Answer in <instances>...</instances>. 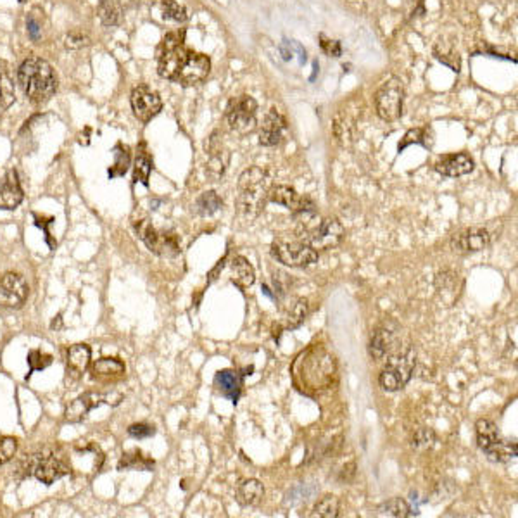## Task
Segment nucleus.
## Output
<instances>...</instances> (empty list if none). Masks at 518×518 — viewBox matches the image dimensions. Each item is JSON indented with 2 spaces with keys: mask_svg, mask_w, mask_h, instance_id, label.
<instances>
[{
  "mask_svg": "<svg viewBox=\"0 0 518 518\" xmlns=\"http://www.w3.org/2000/svg\"><path fill=\"white\" fill-rule=\"evenodd\" d=\"M295 237L316 251H328L339 246L344 239V227L335 218L318 216L314 209L294 213Z\"/></svg>",
  "mask_w": 518,
  "mask_h": 518,
  "instance_id": "nucleus-1",
  "label": "nucleus"
},
{
  "mask_svg": "<svg viewBox=\"0 0 518 518\" xmlns=\"http://www.w3.org/2000/svg\"><path fill=\"white\" fill-rule=\"evenodd\" d=\"M18 83L35 106L49 102L57 92V76L49 62L42 57L26 59L18 69Z\"/></svg>",
  "mask_w": 518,
  "mask_h": 518,
  "instance_id": "nucleus-2",
  "label": "nucleus"
},
{
  "mask_svg": "<svg viewBox=\"0 0 518 518\" xmlns=\"http://www.w3.org/2000/svg\"><path fill=\"white\" fill-rule=\"evenodd\" d=\"M239 197H237V209L247 220L259 216L268 202L270 188H272V178L268 172H265L259 166H251L242 175L239 176Z\"/></svg>",
  "mask_w": 518,
  "mask_h": 518,
  "instance_id": "nucleus-3",
  "label": "nucleus"
},
{
  "mask_svg": "<svg viewBox=\"0 0 518 518\" xmlns=\"http://www.w3.org/2000/svg\"><path fill=\"white\" fill-rule=\"evenodd\" d=\"M190 52L183 46L178 33H168L158 49V73L169 81L178 80Z\"/></svg>",
  "mask_w": 518,
  "mask_h": 518,
  "instance_id": "nucleus-4",
  "label": "nucleus"
},
{
  "mask_svg": "<svg viewBox=\"0 0 518 518\" xmlns=\"http://www.w3.org/2000/svg\"><path fill=\"white\" fill-rule=\"evenodd\" d=\"M414 365H416V353H414L413 347L388 356L386 368L382 370L379 377L380 387L388 392L401 391L412 380Z\"/></svg>",
  "mask_w": 518,
  "mask_h": 518,
  "instance_id": "nucleus-5",
  "label": "nucleus"
},
{
  "mask_svg": "<svg viewBox=\"0 0 518 518\" xmlns=\"http://www.w3.org/2000/svg\"><path fill=\"white\" fill-rule=\"evenodd\" d=\"M136 235L142 239V242L149 247L150 253L158 254L161 258H173L180 254L178 237L173 232L158 230L149 220H140L135 225Z\"/></svg>",
  "mask_w": 518,
  "mask_h": 518,
  "instance_id": "nucleus-6",
  "label": "nucleus"
},
{
  "mask_svg": "<svg viewBox=\"0 0 518 518\" xmlns=\"http://www.w3.org/2000/svg\"><path fill=\"white\" fill-rule=\"evenodd\" d=\"M272 256L290 268H306L318 261V251L299 239L294 242L279 240L272 246Z\"/></svg>",
  "mask_w": 518,
  "mask_h": 518,
  "instance_id": "nucleus-7",
  "label": "nucleus"
},
{
  "mask_svg": "<svg viewBox=\"0 0 518 518\" xmlns=\"http://www.w3.org/2000/svg\"><path fill=\"white\" fill-rule=\"evenodd\" d=\"M402 83L399 78H391L375 94L377 114L384 121H396L402 114Z\"/></svg>",
  "mask_w": 518,
  "mask_h": 518,
  "instance_id": "nucleus-8",
  "label": "nucleus"
},
{
  "mask_svg": "<svg viewBox=\"0 0 518 518\" xmlns=\"http://www.w3.org/2000/svg\"><path fill=\"white\" fill-rule=\"evenodd\" d=\"M258 104L251 95H239L228 102L225 116L232 130L239 133H249L256 128Z\"/></svg>",
  "mask_w": 518,
  "mask_h": 518,
  "instance_id": "nucleus-9",
  "label": "nucleus"
},
{
  "mask_svg": "<svg viewBox=\"0 0 518 518\" xmlns=\"http://www.w3.org/2000/svg\"><path fill=\"white\" fill-rule=\"evenodd\" d=\"M29 472L46 486H52L55 480L68 475L69 466L62 458L55 456L54 453H40L29 460Z\"/></svg>",
  "mask_w": 518,
  "mask_h": 518,
  "instance_id": "nucleus-10",
  "label": "nucleus"
},
{
  "mask_svg": "<svg viewBox=\"0 0 518 518\" xmlns=\"http://www.w3.org/2000/svg\"><path fill=\"white\" fill-rule=\"evenodd\" d=\"M130 102H132L133 114H135L136 120L142 121V123H149V121L158 116L162 109V101L161 97H159L158 92L150 90L146 85H140V87L133 88Z\"/></svg>",
  "mask_w": 518,
  "mask_h": 518,
  "instance_id": "nucleus-11",
  "label": "nucleus"
},
{
  "mask_svg": "<svg viewBox=\"0 0 518 518\" xmlns=\"http://www.w3.org/2000/svg\"><path fill=\"white\" fill-rule=\"evenodd\" d=\"M28 284L18 273L0 275V306L4 308H21L28 298Z\"/></svg>",
  "mask_w": 518,
  "mask_h": 518,
  "instance_id": "nucleus-12",
  "label": "nucleus"
},
{
  "mask_svg": "<svg viewBox=\"0 0 518 518\" xmlns=\"http://www.w3.org/2000/svg\"><path fill=\"white\" fill-rule=\"evenodd\" d=\"M491 244V235L486 228L482 227H472L466 230L456 233L451 240V246L458 253H480V251L487 249Z\"/></svg>",
  "mask_w": 518,
  "mask_h": 518,
  "instance_id": "nucleus-13",
  "label": "nucleus"
},
{
  "mask_svg": "<svg viewBox=\"0 0 518 518\" xmlns=\"http://www.w3.org/2000/svg\"><path fill=\"white\" fill-rule=\"evenodd\" d=\"M107 399H109V396L101 394V392H85V394L78 396L75 401L69 402L68 408H66V421H69V424H80L92 410L97 408L104 401L107 402Z\"/></svg>",
  "mask_w": 518,
  "mask_h": 518,
  "instance_id": "nucleus-14",
  "label": "nucleus"
},
{
  "mask_svg": "<svg viewBox=\"0 0 518 518\" xmlns=\"http://www.w3.org/2000/svg\"><path fill=\"white\" fill-rule=\"evenodd\" d=\"M209 71H211L209 57L204 54H199V52H190V57L185 62L176 83L183 85V87L201 83V81L209 75Z\"/></svg>",
  "mask_w": 518,
  "mask_h": 518,
  "instance_id": "nucleus-15",
  "label": "nucleus"
},
{
  "mask_svg": "<svg viewBox=\"0 0 518 518\" xmlns=\"http://www.w3.org/2000/svg\"><path fill=\"white\" fill-rule=\"evenodd\" d=\"M285 128H287V121H285L282 114L276 109H270L265 120H262L261 132H259V144L265 147L276 146V144L282 142Z\"/></svg>",
  "mask_w": 518,
  "mask_h": 518,
  "instance_id": "nucleus-16",
  "label": "nucleus"
},
{
  "mask_svg": "<svg viewBox=\"0 0 518 518\" xmlns=\"http://www.w3.org/2000/svg\"><path fill=\"white\" fill-rule=\"evenodd\" d=\"M23 199L24 194L16 169H9L4 176L2 183H0V209L14 211L23 202Z\"/></svg>",
  "mask_w": 518,
  "mask_h": 518,
  "instance_id": "nucleus-17",
  "label": "nucleus"
},
{
  "mask_svg": "<svg viewBox=\"0 0 518 518\" xmlns=\"http://www.w3.org/2000/svg\"><path fill=\"white\" fill-rule=\"evenodd\" d=\"M268 201L287 207L292 213H298V211L302 209H314V204L308 197H302V195H299L294 188L287 187V185H279V187L270 188Z\"/></svg>",
  "mask_w": 518,
  "mask_h": 518,
  "instance_id": "nucleus-18",
  "label": "nucleus"
},
{
  "mask_svg": "<svg viewBox=\"0 0 518 518\" xmlns=\"http://www.w3.org/2000/svg\"><path fill=\"white\" fill-rule=\"evenodd\" d=\"M434 169L442 176L456 178V176L468 175L470 172H473V159L466 153L444 155L442 159L435 162Z\"/></svg>",
  "mask_w": 518,
  "mask_h": 518,
  "instance_id": "nucleus-19",
  "label": "nucleus"
},
{
  "mask_svg": "<svg viewBox=\"0 0 518 518\" xmlns=\"http://www.w3.org/2000/svg\"><path fill=\"white\" fill-rule=\"evenodd\" d=\"M396 349H398V339L391 328L380 327L373 332L372 340H370V354L373 360L384 361L386 358L392 356Z\"/></svg>",
  "mask_w": 518,
  "mask_h": 518,
  "instance_id": "nucleus-20",
  "label": "nucleus"
},
{
  "mask_svg": "<svg viewBox=\"0 0 518 518\" xmlns=\"http://www.w3.org/2000/svg\"><path fill=\"white\" fill-rule=\"evenodd\" d=\"M207 153H209V164H207V175L216 181L221 178L225 173V168L228 164V153L221 149V140L218 139V133H213L209 139V146H207Z\"/></svg>",
  "mask_w": 518,
  "mask_h": 518,
  "instance_id": "nucleus-21",
  "label": "nucleus"
},
{
  "mask_svg": "<svg viewBox=\"0 0 518 518\" xmlns=\"http://www.w3.org/2000/svg\"><path fill=\"white\" fill-rule=\"evenodd\" d=\"M92 351L87 344H76L68 351V360H66V368H68V375L78 380L87 370L88 363H90Z\"/></svg>",
  "mask_w": 518,
  "mask_h": 518,
  "instance_id": "nucleus-22",
  "label": "nucleus"
},
{
  "mask_svg": "<svg viewBox=\"0 0 518 518\" xmlns=\"http://www.w3.org/2000/svg\"><path fill=\"white\" fill-rule=\"evenodd\" d=\"M214 386H216L221 394L230 398L233 405L239 401L242 379H240V375L237 372H233V370H221V372H218L216 377H214Z\"/></svg>",
  "mask_w": 518,
  "mask_h": 518,
  "instance_id": "nucleus-23",
  "label": "nucleus"
},
{
  "mask_svg": "<svg viewBox=\"0 0 518 518\" xmlns=\"http://www.w3.org/2000/svg\"><path fill=\"white\" fill-rule=\"evenodd\" d=\"M230 272H232V282L239 285L240 288H247L254 284L256 275H254V268L249 261L244 256H233L230 259Z\"/></svg>",
  "mask_w": 518,
  "mask_h": 518,
  "instance_id": "nucleus-24",
  "label": "nucleus"
},
{
  "mask_svg": "<svg viewBox=\"0 0 518 518\" xmlns=\"http://www.w3.org/2000/svg\"><path fill=\"white\" fill-rule=\"evenodd\" d=\"M265 496V487L256 479L244 480L239 487H237V501L242 506H256L262 501Z\"/></svg>",
  "mask_w": 518,
  "mask_h": 518,
  "instance_id": "nucleus-25",
  "label": "nucleus"
},
{
  "mask_svg": "<svg viewBox=\"0 0 518 518\" xmlns=\"http://www.w3.org/2000/svg\"><path fill=\"white\" fill-rule=\"evenodd\" d=\"M125 373V363L118 358H102L92 365L94 379H118Z\"/></svg>",
  "mask_w": 518,
  "mask_h": 518,
  "instance_id": "nucleus-26",
  "label": "nucleus"
},
{
  "mask_svg": "<svg viewBox=\"0 0 518 518\" xmlns=\"http://www.w3.org/2000/svg\"><path fill=\"white\" fill-rule=\"evenodd\" d=\"M486 454L491 461H496V463H508V461L517 460L518 446L515 440H503L499 438L498 442L486 451Z\"/></svg>",
  "mask_w": 518,
  "mask_h": 518,
  "instance_id": "nucleus-27",
  "label": "nucleus"
},
{
  "mask_svg": "<svg viewBox=\"0 0 518 518\" xmlns=\"http://www.w3.org/2000/svg\"><path fill=\"white\" fill-rule=\"evenodd\" d=\"M153 172V159H150L149 153L146 150V146L139 147V153H136L135 166H133V181L135 183H142L144 187H149V176Z\"/></svg>",
  "mask_w": 518,
  "mask_h": 518,
  "instance_id": "nucleus-28",
  "label": "nucleus"
},
{
  "mask_svg": "<svg viewBox=\"0 0 518 518\" xmlns=\"http://www.w3.org/2000/svg\"><path fill=\"white\" fill-rule=\"evenodd\" d=\"M475 432H477V444H479V447L484 451V453H486L491 446H494L499 439L498 427H496L491 420H484V418L477 421Z\"/></svg>",
  "mask_w": 518,
  "mask_h": 518,
  "instance_id": "nucleus-29",
  "label": "nucleus"
},
{
  "mask_svg": "<svg viewBox=\"0 0 518 518\" xmlns=\"http://www.w3.org/2000/svg\"><path fill=\"white\" fill-rule=\"evenodd\" d=\"M377 515L392 517V518H406L412 515V510H410V505L402 498H392L384 503V505L379 506Z\"/></svg>",
  "mask_w": 518,
  "mask_h": 518,
  "instance_id": "nucleus-30",
  "label": "nucleus"
},
{
  "mask_svg": "<svg viewBox=\"0 0 518 518\" xmlns=\"http://www.w3.org/2000/svg\"><path fill=\"white\" fill-rule=\"evenodd\" d=\"M121 4L120 0H101L99 4V18L102 24L116 26L121 21Z\"/></svg>",
  "mask_w": 518,
  "mask_h": 518,
  "instance_id": "nucleus-31",
  "label": "nucleus"
},
{
  "mask_svg": "<svg viewBox=\"0 0 518 518\" xmlns=\"http://www.w3.org/2000/svg\"><path fill=\"white\" fill-rule=\"evenodd\" d=\"M221 206H223V199H221L216 192L209 190L204 192V194L197 199V202H195V211H197L201 216H211V214H214L216 211H220Z\"/></svg>",
  "mask_w": 518,
  "mask_h": 518,
  "instance_id": "nucleus-32",
  "label": "nucleus"
},
{
  "mask_svg": "<svg viewBox=\"0 0 518 518\" xmlns=\"http://www.w3.org/2000/svg\"><path fill=\"white\" fill-rule=\"evenodd\" d=\"M158 7L159 13L162 14V20L178 21V23H183V21L188 20L187 9L176 0H159Z\"/></svg>",
  "mask_w": 518,
  "mask_h": 518,
  "instance_id": "nucleus-33",
  "label": "nucleus"
},
{
  "mask_svg": "<svg viewBox=\"0 0 518 518\" xmlns=\"http://www.w3.org/2000/svg\"><path fill=\"white\" fill-rule=\"evenodd\" d=\"M153 466H154V461L149 460V458L142 456V453L136 449L132 451V453L123 454V458H121L120 463H118V468L120 470H128V468L153 470Z\"/></svg>",
  "mask_w": 518,
  "mask_h": 518,
  "instance_id": "nucleus-34",
  "label": "nucleus"
},
{
  "mask_svg": "<svg viewBox=\"0 0 518 518\" xmlns=\"http://www.w3.org/2000/svg\"><path fill=\"white\" fill-rule=\"evenodd\" d=\"M128 166H130L128 147L118 144V146L114 147V164H113V168L109 169V176H111V178H116V176H123L125 173L128 172Z\"/></svg>",
  "mask_w": 518,
  "mask_h": 518,
  "instance_id": "nucleus-35",
  "label": "nucleus"
},
{
  "mask_svg": "<svg viewBox=\"0 0 518 518\" xmlns=\"http://www.w3.org/2000/svg\"><path fill=\"white\" fill-rule=\"evenodd\" d=\"M16 102V88H14L13 80L7 75V71H0V107L9 109Z\"/></svg>",
  "mask_w": 518,
  "mask_h": 518,
  "instance_id": "nucleus-36",
  "label": "nucleus"
},
{
  "mask_svg": "<svg viewBox=\"0 0 518 518\" xmlns=\"http://www.w3.org/2000/svg\"><path fill=\"white\" fill-rule=\"evenodd\" d=\"M339 510H340L339 499H337L335 496H325V498H321L320 501L316 503V506H314L313 517L337 518L339 517Z\"/></svg>",
  "mask_w": 518,
  "mask_h": 518,
  "instance_id": "nucleus-37",
  "label": "nucleus"
},
{
  "mask_svg": "<svg viewBox=\"0 0 518 518\" xmlns=\"http://www.w3.org/2000/svg\"><path fill=\"white\" fill-rule=\"evenodd\" d=\"M434 54L442 64L449 66L453 71H460V55H458V52L453 47L446 46V43H438L434 49Z\"/></svg>",
  "mask_w": 518,
  "mask_h": 518,
  "instance_id": "nucleus-38",
  "label": "nucleus"
},
{
  "mask_svg": "<svg viewBox=\"0 0 518 518\" xmlns=\"http://www.w3.org/2000/svg\"><path fill=\"white\" fill-rule=\"evenodd\" d=\"M52 361H54V358H52L50 354L42 353V351H38V349L29 351V353H28L29 373H28V377H26V379H29V377H31V373H35L36 370H46L47 366L52 365Z\"/></svg>",
  "mask_w": 518,
  "mask_h": 518,
  "instance_id": "nucleus-39",
  "label": "nucleus"
},
{
  "mask_svg": "<svg viewBox=\"0 0 518 518\" xmlns=\"http://www.w3.org/2000/svg\"><path fill=\"white\" fill-rule=\"evenodd\" d=\"M308 301L306 299H298L294 306H292L290 311H288V318H287V327L294 328L299 327V325L304 321V318L308 316Z\"/></svg>",
  "mask_w": 518,
  "mask_h": 518,
  "instance_id": "nucleus-40",
  "label": "nucleus"
},
{
  "mask_svg": "<svg viewBox=\"0 0 518 518\" xmlns=\"http://www.w3.org/2000/svg\"><path fill=\"white\" fill-rule=\"evenodd\" d=\"M18 440L14 438H2L0 439V465H6L16 454Z\"/></svg>",
  "mask_w": 518,
  "mask_h": 518,
  "instance_id": "nucleus-41",
  "label": "nucleus"
},
{
  "mask_svg": "<svg viewBox=\"0 0 518 518\" xmlns=\"http://www.w3.org/2000/svg\"><path fill=\"white\" fill-rule=\"evenodd\" d=\"M64 46H66V49H71V50L83 49V47L90 46V38H88V36L81 31H71L66 35Z\"/></svg>",
  "mask_w": 518,
  "mask_h": 518,
  "instance_id": "nucleus-42",
  "label": "nucleus"
},
{
  "mask_svg": "<svg viewBox=\"0 0 518 518\" xmlns=\"http://www.w3.org/2000/svg\"><path fill=\"white\" fill-rule=\"evenodd\" d=\"M412 144H418V146H427V144H425V130H421V128L410 130V132L405 135V139L401 140V144H399V147H398L399 153H401V150H405L408 146H412Z\"/></svg>",
  "mask_w": 518,
  "mask_h": 518,
  "instance_id": "nucleus-43",
  "label": "nucleus"
},
{
  "mask_svg": "<svg viewBox=\"0 0 518 518\" xmlns=\"http://www.w3.org/2000/svg\"><path fill=\"white\" fill-rule=\"evenodd\" d=\"M128 434L132 435L133 439H147L155 434V428L153 427V425H147V424H135V425H130Z\"/></svg>",
  "mask_w": 518,
  "mask_h": 518,
  "instance_id": "nucleus-44",
  "label": "nucleus"
},
{
  "mask_svg": "<svg viewBox=\"0 0 518 518\" xmlns=\"http://www.w3.org/2000/svg\"><path fill=\"white\" fill-rule=\"evenodd\" d=\"M320 46L321 49L327 55H332V57H339L342 54V47H340V42L337 40H328L325 35H320Z\"/></svg>",
  "mask_w": 518,
  "mask_h": 518,
  "instance_id": "nucleus-45",
  "label": "nucleus"
},
{
  "mask_svg": "<svg viewBox=\"0 0 518 518\" xmlns=\"http://www.w3.org/2000/svg\"><path fill=\"white\" fill-rule=\"evenodd\" d=\"M33 218H35V225H36V227L42 228V230L46 232V240H47V244H49V246L52 247V249H54V247H55V242H54V240H52V233H50V230H49V227H50L52 223H54L55 220H54V218H43V216H38V214H33Z\"/></svg>",
  "mask_w": 518,
  "mask_h": 518,
  "instance_id": "nucleus-46",
  "label": "nucleus"
},
{
  "mask_svg": "<svg viewBox=\"0 0 518 518\" xmlns=\"http://www.w3.org/2000/svg\"><path fill=\"white\" fill-rule=\"evenodd\" d=\"M434 442V432L428 430V428H424V430L416 432L413 439V446L420 447V446H430Z\"/></svg>",
  "mask_w": 518,
  "mask_h": 518,
  "instance_id": "nucleus-47",
  "label": "nucleus"
},
{
  "mask_svg": "<svg viewBox=\"0 0 518 518\" xmlns=\"http://www.w3.org/2000/svg\"><path fill=\"white\" fill-rule=\"evenodd\" d=\"M26 28H28L29 36H31L33 40H38V36H40V24L36 23L35 18L29 16L28 20H26Z\"/></svg>",
  "mask_w": 518,
  "mask_h": 518,
  "instance_id": "nucleus-48",
  "label": "nucleus"
}]
</instances>
